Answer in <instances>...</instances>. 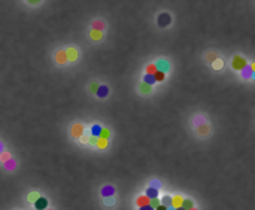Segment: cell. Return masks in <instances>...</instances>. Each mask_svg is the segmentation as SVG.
<instances>
[{"instance_id": "cell-12", "label": "cell", "mask_w": 255, "mask_h": 210, "mask_svg": "<svg viewBox=\"0 0 255 210\" xmlns=\"http://www.w3.org/2000/svg\"><path fill=\"white\" fill-rule=\"evenodd\" d=\"M149 201H151V198H149L148 195H143V197H139V198L136 200V203H137L139 207H142V206H148Z\"/></svg>"}, {"instance_id": "cell-24", "label": "cell", "mask_w": 255, "mask_h": 210, "mask_svg": "<svg viewBox=\"0 0 255 210\" xmlns=\"http://www.w3.org/2000/svg\"><path fill=\"white\" fill-rule=\"evenodd\" d=\"M100 137H102V139H106V140H108V139L110 137V131H109L108 128H102V133H100Z\"/></svg>"}, {"instance_id": "cell-23", "label": "cell", "mask_w": 255, "mask_h": 210, "mask_svg": "<svg viewBox=\"0 0 255 210\" xmlns=\"http://www.w3.org/2000/svg\"><path fill=\"white\" fill-rule=\"evenodd\" d=\"M182 207L185 209V210H190L194 207V203H192V200H183V203H182Z\"/></svg>"}, {"instance_id": "cell-29", "label": "cell", "mask_w": 255, "mask_h": 210, "mask_svg": "<svg viewBox=\"0 0 255 210\" xmlns=\"http://www.w3.org/2000/svg\"><path fill=\"white\" fill-rule=\"evenodd\" d=\"M216 58H218V57H216V54H213V52H210V54L207 55V60L210 61V63H212L213 60H216Z\"/></svg>"}, {"instance_id": "cell-30", "label": "cell", "mask_w": 255, "mask_h": 210, "mask_svg": "<svg viewBox=\"0 0 255 210\" xmlns=\"http://www.w3.org/2000/svg\"><path fill=\"white\" fill-rule=\"evenodd\" d=\"M97 88H99V84H97V82L91 84V86H90V90H91L93 92H95V91H97Z\"/></svg>"}, {"instance_id": "cell-40", "label": "cell", "mask_w": 255, "mask_h": 210, "mask_svg": "<svg viewBox=\"0 0 255 210\" xmlns=\"http://www.w3.org/2000/svg\"><path fill=\"white\" fill-rule=\"evenodd\" d=\"M190 210H197V209H194V207H192V209H190Z\"/></svg>"}, {"instance_id": "cell-31", "label": "cell", "mask_w": 255, "mask_h": 210, "mask_svg": "<svg viewBox=\"0 0 255 210\" xmlns=\"http://www.w3.org/2000/svg\"><path fill=\"white\" fill-rule=\"evenodd\" d=\"M139 210H154V207H152L151 204H148V206H142Z\"/></svg>"}, {"instance_id": "cell-19", "label": "cell", "mask_w": 255, "mask_h": 210, "mask_svg": "<svg viewBox=\"0 0 255 210\" xmlns=\"http://www.w3.org/2000/svg\"><path fill=\"white\" fill-rule=\"evenodd\" d=\"M197 131H198V134L205 136V134H207L209 131H210V128H209V125L203 124V125H198V127H197Z\"/></svg>"}, {"instance_id": "cell-20", "label": "cell", "mask_w": 255, "mask_h": 210, "mask_svg": "<svg viewBox=\"0 0 255 210\" xmlns=\"http://www.w3.org/2000/svg\"><path fill=\"white\" fill-rule=\"evenodd\" d=\"M95 146L100 147V149H106V147H108V140L99 137V139H97V145H95Z\"/></svg>"}, {"instance_id": "cell-13", "label": "cell", "mask_w": 255, "mask_h": 210, "mask_svg": "<svg viewBox=\"0 0 255 210\" xmlns=\"http://www.w3.org/2000/svg\"><path fill=\"white\" fill-rule=\"evenodd\" d=\"M90 37H91L93 40H95V42H99V40H102V37H103V33H102L100 30H91Z\"/></svg>"}, {"instance_id": "cell-36", "label": "cell", "mask_w": 255, "mask_h": 210, "mask_svg": "<svg viewBox=\"0 0 255 210\" xmlns=\"http://www.w3.org/2000/svg\"><path fill=\"white\" fill-rule=\"evenodd\" d=\"M251 69H252V72H255V61H254V63L251 64Z\"/></svg>"}, {"instance_id": "cell-18", "label": "cell", "mask_w": 255, "mask_h": 210, "mask_svg": "<svg viewBox=\"0 0 255 210\" xmlns=\"http://www.w3.org/2000/svg\"><path fill=\"white\" fill-rule=\"evenodd\" d=\"M240 72H242V73H240V75H242V77H245V79H248V77H251V75H252V69H251V66H249V67L246 66L243 70H240Z\"/></svg>"}, {"instance_id": "cell-10", "label": "cell", "mask_w": 255, "mask_h": 210, "mask_svg": "<svg viewBox=\"0 0 255 210\" xmlns=\"http://www.w3.org/2000/svg\"><path fill=\"white\" fill-rule=\"evenodd\" d=\"M222 67H224V60H222V58L218 57L216 60L212 61V69H213V70H221Z\"/></svg>"}, {"instance_id": "cell-33", "label": "cell", "mask_w": 255, "mask_h": 210, "mask_svg": "<svg viewBox=\"0 0 255 210\" xmlns=\"http://www.w3.org/2000/svg\"><path fill=\"white\" fill-rule=\"evenodd\" d=\"M40 2H42V0H27L29 5H39Z\"/></svg>"}, {"instance_id": "cell-6", "label": "cell", "mask_w": 255, "mask_h": 210, "mask_svg": "<svg viewBox=\"0 0 255 210\" xmlns=\"http://www.w3.org/2000/svg\"><path fill=\"white\" fill-rule=\"evenodd\" d=\"M66 54H67V60H69V61H72V63L78 60V55H79V54H78V49L73 48V46L67 48V49H66Z\"/></svg>"}, {"instance_id": "cell-17", "label": "cell", "mask_w": 255, "mask_h": 210, "mask_svg": "<svg viewBox=\"0 0 255 210\" xmlns=\"http://www.w3.org/2000/svg\"><path fill=\"white\" fill-rule=\"evenodd\" d=\"M154 77H155L157 82H163V81L166 79V73L161 72V70H157V72L154 73Z\"/></svg>"}, {"instance_id": "cell-25", "label": "cell", "mask_w": 255, "mask_h": 210, "mask_svg": "<svg viewBox=\"0 0 255 210\" xmlns=\"http://www.w3.org/2000/svg\"><path fill=\"white\" fill-rule=\"evenodd\" d=\"M149 204H151V206L155 209V207H158V206L161 204V201H160V198H158V197H155V198H151V201H149Z\"/></svg>"}, {"instance_id": "cell-5", "label": "cell", "mask_w": 255, "mask_h": 210, "mask_svg": "<svg viewBox=\"0 0 255 210\" xmlns=\"http://www.w3.org/2000/svg\"><path fill=\"white\" fill-rule=\"evenodd\" d=\"M155 66H157V69L158 70H161V72H169V69H170V64H169V61L167 60H163V58H160V60H157L155 61Z\"/></svg>"}, {"instance_id": "cell-8", "label": "cell", "mask_w": 255, "mask_h": 210, "mask_svg": "<svg viewBox=\"0 0 255 210\" xmlns=\"http://www.w3.org/2000/svg\"><path fill=\"white\" fill-rule=\"evenodd\" d=\"M108 94H109V88H108V86H106V85H99L97 91H95V95H97V97H100V99H104Z\"/></svg>"}, {"instance_id": "cell-9", "label": "cell", "mask_w": 255, "mask_h": 210, "mask_svg": "<svg viewBox=\"0 0 255 210\" xmlns=\"http://www.w3.org/2000/svg\"><path fill=\"white\" fill-rule=\"evenodd\" d=\"M182 203H183V198L181 195H175L172 197V207L178 209V207H182Z\"/></svg>"}, {"instance_id": "cell-11", "label": "cell", "mask_w": 255, "mask_h": 210, "mask_svg": "<svg viewBox=\"0 0 255 210\" xmlns=\"http://www.w3.org/2000/svg\"><path fill=\"white\" fill-rule=\"evenodd\" d=\"M93 30H100V31H103L104 30V27H106V24H104L103 21H100V20H95V21H93Z\"/></svg>"}, {"instance_id": "cell-22", "label": "cell", "mask_w": 255, "mask_h": 210, "mask_svg": "<svg viewBox=\"0 0 255 210\" xmlns=\"http://www.w3.org/2000/svg\"><path fill=\"white\" fill-rule=\"evenodd\" d=\"M146 195H148L149 198H155V197H158V191H157V188H149V189L146 191Z\"/></svg>"}, {"instance_id": "cell-27", "label": "cell", "mask_w": 255, "mask_h": 210, "mask_svg": "<svg viewBox=\"0 0 255 210\" xmlns=\"http://www.w3.org/2000/svg\"><path fill=\"white\" fill-rule=\"evenodd\" d=\"M113 194V188L112 186H104L103 188V195H112Z\"/></svg>"}, {"instance_id": "cell-38", "label": "cell", "mask_w": 255, "mask_h": 210, "mask_svg": "<svg viewBox=\"0 0 255 210\" xmlns=\"http://www.w3.org/2000/svg\"><path fill=\"white\" fill-rule=\"evenodd\" d=\"M251 77H252V79H255V72H252V75H251Z\"/></svg>"}, {"instance_id": "cell-7", "label": "cell", "mask_w": 255, "mask_h": 210, "mask_svg": "<svg viewBox=\"0 0 255 210\" xmlns=\"http://www.w3.org/2000/svg\"><path fill=\"white\" fill-rule=\"evenodd\" d=\"M72 136L73 137H81L82 134H84V127L81 125V124H75V125H72Z\"/></svg>"}, {"instance_id": "cell-16", "label": "cell", "mask_w": 255, "mask_h": 210, "mask_svg": "<svg viewBox=\"0 0 255 210\" xmlns=\"http://www.w3.org/2000/svg\"><path fill=\"white\" fill-rule=\"evenodd\" d=\"M143 82L145 84H148V85H154L157 81H155V77H154V75H149V73H145V76H143Z\"/></svg>"}, {"instance_id": "cell-34", "label": "cell", "mask_w": 255, "mask_h": 210, "mask_svg": "<svg viewBox=\"0 0 255 210\" xmlns=\"http://www.w3.org/2000/svg\"><path fill=\"white\" fill-rule=\"evenodd\" d=\"M36 198H38V194H34V192L29 195V200H31V201H36Z\"/></svg>"}, {"instance_id": "cell-3", "label": "cell", "mask_w": 255, "mask_h": 210, "mask_svg": "<svg viewBox=\"0 0 255 210\" xmlns=\"http://www.w3.org/2000/svg\"><path fill=\"white\" fill-rule=\"evenodd\" d=\"M33 206L36 210H46L48 209V200L43 198V197H38L36 201L33 203Z\"/></svg>"}, {"instance_id": "cell-41", "label": "cell", "mask_w": 255, "mask_h": 210, "mask_svg": "<svg viewBox=\"0 0 255 210\" xmlns=\"http://www.w3.org/2000/svg\"><path fill=\"white\" fill-rule=\"evenodd\" d=\"M0 151H2V143H0Z\"/></svg>"}, {"instance_id": "cell-2", "label": "cell", "mask_w": 255, "mask_h": 210, "mask_svg": "<svg viewBox=\"0 0 255 210\" xmlns=\"http://www.w3.org/2000/svg\"><path fill=\"white\" fill-rule=\"evenodd\" d=\"M157 22H158V25H160V27H167V25L172 22V16L167 14V12H161L160 15H158Z\"/></svg>"}, {"instance_id": "cell-14", "label": "cell", "mask_w": 255, "mask_h": 210, "mask_svg": "<svg viewBox=\"0 0 255 210\" xmlns=\"http://www.w3.org/2000/svg\"><path fill=\"white\" fill-rule=\"evenodd\" d=\"M139 91L140 92H143V94H149L152 91V85H148V84H145V82H142L139 85Z\"/></svg>"}, {"instance_id": "cell-28", "label": "cell", "mask_w": 255, "mask_h": 210, "mask_svg": "<svg viewBox=\"0 0 255 210\" xmlns=\"http://www.w3.org/2000/svg\"><path fill=\"white\" fill-rule=\"evenodd\" d=\"M0 160H2V161H7V160H11V156H9V154H7V152H3L2 155H0Z\"/></svg>"}, {"instance_id": "cell-1", "label": "cell", "mask_w": 255, "mask_h": 210, "mask_svg": "<svg viewBox=\"0 0 255 210\" xmlns=\"http://www.w3.org/2000/svg\"><path fill=\"white\" fill-rule=\"evenodd\" d=\"M246 66H248V61H246V58H243L242 55H234L233 60H231V67L234 70H237V72H240V70H243Z\"/></svg>"}, {"instance_id": "cell-39", "label": "cell", "mask_w": 255, "mask_h": 210, "mask_svg": "<svg viewBox=\"0 0 255 210\" xmlns=\"http://www.w3.org/2000/svg\"><path fill=\"white\" fill-rule=\"evenodd\" d=\"M176 210H185V209H183V207H178Z\"/></svg>"}, {"instance_id": "cell-37", "label": "cell", "mask_w": 255, "mask_h": 210, "mask_svg": "<svg viewBox=\"0 0 255 210\" xmlns=\"http://www.w3.org/2000/svg\"><path fill=\"white\" fill-rule=\"evenodd\" d=\"M167 210H176V209H175V207H172V206H170V207H167Z\"/></svg>"}, {"instance_id": "cell-35", "label": "cell", "mask_w": 255, "mask_h": 210, "mask_svg": "<svg viewBox=\"0 0 255 210\" xmlns=\"http://www.w3.org/2000/svg\"><path fill=\"white\" fill-rule=\"evenodd\" d=\"M155 210H167V206H164V204H160L158 207H155Z\"/></svg>"}, {"instance_id": "cell-15", "label": "cell", "mask_w": 255, "mask_h": 210, "mask_svg": "<svg viewBox=\"0 0 255 210\" xmlns=\"http://www.w3.org/2000/svg\"><path fill=\"white\" fill-rule=\"evenodd\" d=\"M90 133H91V136H94V137H100V133H102V127L100 125H93L91 127V130H90Z\"/></svg>"}, {"instance_id": "cell-4", "label": "cell", "mask_w": 255, "mask_h": 210, "mask_svg": "<svg viewBox=\"0 0 255 210\" xmlns=\"http://www.w3.org/2000/svg\"><path fill=\"white\" fill-rule=\"evenodd\" d=\"M67 54H66V51H63V49H60V51H57L55 52V63L57 64H60V66H63V64H66L67 63Z\"/></svg>"}, {"instance_id": "cell-32", "label": "cell", "mask_w": 255, "mask_h": 210, "mask_svg": "<svg viewBox=\"0 0 255 210\" xmlns=\"http://www.w3.org/2000/svg\"><path fill=\"white\" fill-rule=\"evenodd\" d=\"M104 204H106V206H112L113 204V198H106V200H104Z\"/></svg>"}, {"instance_id": "cell-26", "label": "cell", "mask_w": 255, "mask_h": 210, "mask_svg": "<svg viewBox=\"0 0 255 210\" xmlns=\"http://www.w3.org/2000/svg\"><path fill=\"white\" fill-rule=\"evenodd\" d=\"M161 204L170 207V206H172V197H164V198L161 200Z\"/></svg>"}, {"instance_id": "cell-21", "label": "cell", "mask_w": 255, "mask_h": 210, "mask_svg": "<svg viewBox=\"0 0 255 210\" xmlns=\"http://www.w3.org/2000/svg\"><path fill=\"white\" fill-rule=\"evenodd\" d=\"M157 70H158V69H157L155 63H152V64H148V66H146L145 72H146V73H149V75H154V73L157 72Z\"/></svg>"}]
</instances>
